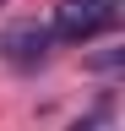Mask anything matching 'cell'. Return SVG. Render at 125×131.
<instances>
[{"label": "cell", "mask_w": 125, "mask_h": 131, "mask_svg": "<svg viewBox=\"0 0 125 131\" xmlns=\"http://www.w3.org/2000/svg\"><path fill=\"white\" fill-rule=\"evenodd\" d=\"M49 49H54V38H49V27H44V22H11V27H0V60L17 66V71L44 66V60H49Z\"/></svg>", "instance_id": "2"}, {"label": "cell", "mask_w": 125, "mask_h": 131, "mask_svg": "<svg viewBox=\"0 0 125 131\" xmlns=\"http://www.w3.org/2000/svg\"><path fill=\"white\" fill-rule=\"evenodd\" d=\"M44 27L54 44H92L120 27V0H60Z\"/></svg>", "instance_id": "1"}, {"label": "cell", "mask_w": 125, "mask_h": 131, "mask_svg": "<svg viewBox=\"0 0 125 131\" xmlns=\"http://www.w3.org/2000/svg\"><path fill=\"white\" fill-rule=\"evenodd\" d=\"M0 6H6V0H0Z\"/></svg>", "instance_id": "3"}]
</instances>
